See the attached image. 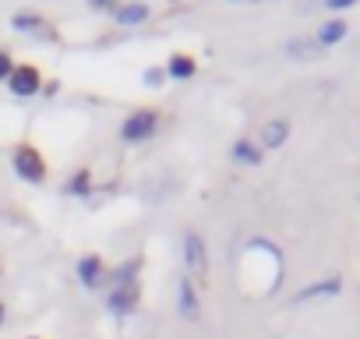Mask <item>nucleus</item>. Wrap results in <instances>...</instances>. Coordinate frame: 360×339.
<instances>
[{"instance_id":"18","label":"nucleus","mask_w":360,"mask_h":339,"mask_svg":"<svg viewBox=\"0 0 360 339\" xmlns=\"http://www.w3.org/2000/svg\"><path fill=\"white\" fill-rule=\"evenodd\" d=\"M353 4H360V0H325V8H328V11H349Z\"/></svg>"},{"instance_id":"3","label":"nucleus","mask_w":360,"mask_h":339,"mask_svg":"<svg viewBox=\"0 0 360 339\" xmlns=\"http://www.w3.org/2000/svg\"><path fill=\"white\" fill-rule=\"evenodd\" d=\"M155 131H159V113H155V110H138V113H131V117L120 124V138H124L127 145L148 141Z\"/></svg>"},{"instance_id":"9","label":"nucleus","mask_w":360,"mask_h":339,"mask_svg":"<svg viewBox=\"0 0 360 339\" xmlns=\"http://www.w3.org/2000/svg\"><path fill=\"white\" fill-rule=\"evenodd\" d=\"M103 276H106V265H103L99 255H85V258H78V279H82L85 290H99Z\"/></svg>"},{"instance_id":"21","label":"nucleus","mask_w":360,"mask_h":339,"mask_svg":"<svg viewBox=\"0 0 360 339\" xmlns=\"http://www.w3.org/2000/svg\"><path fill=\"white\" fill-rule=\"evenodd\" d=\"M4 318H8V307H4V304H0V325H4Z\"/></svg>"},{"instance_id":"11","label":"nucleus","mask_w":360,"mask_h":339,"mask_svg":"<svg viewBox=\"0 0 360 339\" xmlns=\"http://www.w3.org/2000/svg\"><path fill=\"white\" fill-rule=\"evenodd\" d=\"M148 15H152V8L145 4V0H134V4H117V11H113L117 25H141V22H148Z\"/></svg>"},{"instance_id":"6","label":"nucleus","mask_w":360,"mask_h":339,"mask_svg":"<svg viewBox=\"0 0 360 339\" xmlns=\"http://www.w3.org/2000/svg\"><path fill=\"white\" fill-rule=\"evenodd\" d=\"M176 311H180V318H188V321L202 318V300H198V290H195L191 276H180V283H176Z\"/></svg>"},{"instance_id":"10","label":"nucleus","mask_w":360,"mask_h":339,"mask_svg":"<svg viewBox=\"0 0 360 339\" xmlns=\"http://www.w3.org/2000/svg\"><path fill=\"white\" fill-rule=\"evenodd\" d=\"M286 138H290V120H286V117H276V120H269V124L262 127L258 145H262V152H265V148H283Z\"/></svg>"},{"instance_id":"22","label":"nucleus","mask_w":360,"mask_h":339,"mask_svg":"<svg viewBox=\"0 0 360 339\" xmlns=\"http://www.w3.org/2000/svg\"><path fill=\"white\" fill-rule=\"evenodd\" d=\"M29 339H36V335H29Z\"/></svg>"},{"instance_id":"17","label":"nucleus","mask_w":360,"mask_h":339,"mask_svg":"<svg viewBox=\"0 0 360 339\" xmlns=\"http://www.w3.org/2000/svg\"><path fill=\"white\" fill-rule=\"evenodd\" d=\"M11 71H15V60H11V53H4V50H0V82H8V78H11Z\"/></svg>"},{"instance_id":"14","label":"nucleus","mask_w":360,"mask_h":339,"mask_svg":"<svg viewBox=\"0 0 360 339\" xmlns=\"http://www.w3.org/2000/svg\"><path fill=\"white\" fill-rule=\"evenodd\" d=\"M195 71H198V64H195V57H188V53H173V57L166 60V75L176 78V82H188Z\"/></svg>"},{"instance_id":"8","label":"nucleus","mask_w":360,"mask_h":339,"mask_svg":"<svg viewBox=\"0 0 360 339\" xmlns=\"http://www.w3.org/2000/svg\"><path fill=\"white\" fill-rule=\"evenodd\" d=\"M339 290H342V279H339V276H328V279H318V283L304 286V290L293 297V304H311V300H321V297H335Z\"/></svg>"},{"instance_id":"5","label":"nucleus","mask_w":360,"mask_h":339,"mask_svg":"<svg viewBox=\"0 0 360 339\" xmlns=\"http://www.w3.org/2000/svg\"><path fill=\"white\" fill-rule=\"evenodd\" d=\"M8 89L18 96V99H29V96H36L39 89H43V75L32 68V64H15V71H11V78H8Z\"/></svg>"},{"instance_id":"2","label":"nucleus","mask_w":360,"mask_h":339,"mask_svg":"<svg viewBox=\"0 0 360 339\" xmlns=\"http://www.w3.org/2000/svg\"><path fill=\"white\" fill-rule=\"evenodd\" d=\"M184 269L195 283H202L209 276V251H205V241H202L198 230L184 234Z\"/></svg>"},{"instance_id":"16","label":"nucleus","mask_w":360,"mask_h":339,"mask_svg":"<svg viewBox=\"0 0 360 339\" xmlns=\"http://www.w3.org/2000/svg\"><path fill=\"white\" fill-rule=\"evenodd\" d=\"M89 181H92L89 170H78V174L68 181V195H85V191H89Z\"/></svg>"},{"instance_id":"4","label":"nucleus","mask_w":360,"mask_h":339,"mask_svg":"<svg viewBox=\"0 0 360 339\" xmlns=\"http://www.w3.org/2000/svg\"><path fill=\"white\" fill-rule=\"evenodd\" d=\"M11 162H15V174H18L22 181L43 184V177H46V159H43L32 145H18L15 155H11Z\"/></svg>"},{"instance_id":"19","label":"nucleus","mask_w":360,"mask_h":339,"mask_svg":"<svg viewBox=\"0 0 360 339\" xmlns=\"http://www.w3.org/2000/svg\"><path fill=\"white\" fill-rule=\"evenodd\" d=\"M92 8H110V4H120V0H89Z\"/></svg>"},{"instance_id":"13","label":"nucleus","mask_w":360,"mask_h":339,"mask_svg":"<svg viewBox=\"0 0 360 339\" xmlns=\"http://www.w3.org/2000/svg\"><path fill=\"white\" fill-rule=\"evenodd\" d=\"M325 50L318 46V39L314 36H300V39H290L286 43V57H293V60H318Z\"/></svg>"},{"instance_id":"20","label":"nucleus","mask_w":360,"mask_h":339,"mask_svg":"<svg viewBox=\"0 0 360 339\" xmlns=\"http://www.w3.org/2000/svg\"><path fill=\"white\" fill-rule=\"evenodd\" d=\"M233 4H265V0H233Z\"/></svg>"},{"instance_id":"15","label":"nucleus","mask_w":360,"mask_h":339,"mask_svg":"<svg viewBox=\"0 0 360 339\" xmlns=\"http://www.w3.org/2000/svg\"><path fill=\"white\" fill-rule=\"evenodd\" d=\"M233 159L237 162H248V166H258L262 162V145L251 141V138H237L233 141Z\"/></svg>"},{"instance_id":"7","label":"nucleus","mask_w":360,"mask_h":339,"mask_svg":"<svg viewBox=\"0 0 360 339\" xmlns=\"http://www.w3.org/2000/svg\"><path fill=\"white\" fill-rule=\"evenodd\" d=\"M11 29L15 32H25V36H36V39H53L57 36L53 25L43 15H36V11H15L11 15Z\"/></svg>"},{"instance_id":"12","label":"nucleus","mask_w":360,"mask_h":339,"mask_svg":"<svg viewBox=\"0 0 360 339\" xmlns=\"http://www.w3.org/2000/svg\"><path fill=\"white\" fill-rule=\"evenodd\" d=\"M346 32H349V25H346L342 18H332V22H325V25H318V32H314V39H318V46H321V50H328V46H335V43H342V39H346Z\"/></svg>"},{"instance_id":"1","label":"nucleus","mask_w":360,"mask_h":339,"mask_svg":"<svg viewBox=\"0 0 360 339\" xmlns=\"http://www.w3.org/2000/svg\"><path fill=\"white\" fill-rule=\"evenodd\" d=\"M138 300H141V290H138V262H124V265L117 269V276H113L110 293H106V307H110V314L127 318V314H134Z\"/></svg>"}]
</instances>
